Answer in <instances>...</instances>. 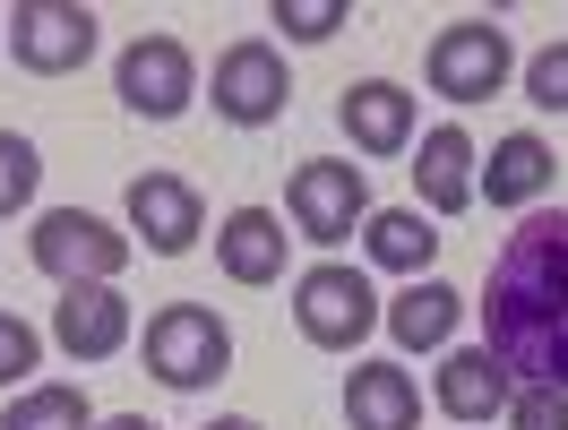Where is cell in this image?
<instances>
[{
  "instance_id": "6da1fadb",
  "label": "cell",
  "mask_w": 568,
  "mask_h": 430,
  "mask_svg": "<svg viewBox=\"0 0 568 430\" xmlns=\"http://www.w3.org/2000/svg\"><path fill=\"white\" fill-rule=\"evenodd\" d=\"M483 345L517 388H568V207L526 215L491 258Z\"/></svg>"
},
{
  "instance_id": "7a4b0ae2",
  "label": "cell",
  "mask_w": 568,
  "mask_h": 430,
  "mask_svg": "<svg viewBox=\"0 0 568 430\" xmlns=\"http://www.w3.org/2000/svg\"><path fill=\"white\" fill-rule=\"evenodd\" d=\"M139 354H146V370H155V388L199 396V388H215V379L233 370V327L215 319L207 301H164V310L146 319Z\"/></svg>"
},
{
  "instance_id": "3957f363",
  "label": "cell",
  "mask_w": 568,
  "mask_h": 430,
  "mask_svg": "<svg viewBox=\"0 0 568 430\" xmlns=\"http://www.w3.org/2000/svg\"><path fill=\"white\" fill-rule=\"evenodd\" d=\"M379 319H388V301H379L371 276L345 267V258H320V267H302V276H293V327H302L320 354H354Z\"/></svg>"
},
{
  "instance_id": "277c9868",
  "label": "cell",
  "mask_w": 568,
  "mask_h": 430,
  "mask_svg": "<svg viewBox=\"0 0 568 430\" xmlns=\"http://www.w3.org/2000/svg\"><path fill=\"white\" fill-rule=\"evenodd\" d=\"M423 78L430 95H448V104H491L499 86L517 78V43L499 18H448L423 52Z\"/></svg>"
},
{
  "instance_id": "5b68a950",
  "label": "cell",
  "mask_w": 568,
  "mask_h": 430,
  "mask_svg": "<svg viewBox=\"0 0 568 430\" xmlns=\"http://www.w3.org/2000/svg\"><path fill=\"white\" fill-rule=\"evenodd\" d=\"M27 250H36V267L61 293H70V285H121L130 233H112L104 215H87V207H43L36 233H27Z\"/></svg>"
},
{
  "instance_id": "8992f818",
  "label": "cell",
  "mask_w": 568,
  "mask_h": 430,
  "mask_svg": "<svg viewBox=\"0 0 568 430\" xmlns=\"http://www.w3.org/2000/svg\"><path fill=\"white\" fill-rule=\"evenodd\" d=\"M284 215H293L302 242L336 250V242H354L362 224H371V181H362V164L311 155V164H293V181H284Z\"/></svg>"
},
{
  "instance_id": "52a82bcc",
  "label": "cell",
  "mask_w": 568,
  "mask_h": 430,
  "mask_svg": "<svg viewBox=\"0 0 568 430\" xmlns=\"http://www.w3.org/2000/svg\"><path fill=\"white\" fill-rule=\"evenodd\" d=\"M215 121H233V130H267V121H284V104H293V70H284V52L267 35H242L215 52V86H207Z\"/></svg>"
},
{
  "instance_id": "ba28073f",
  "label": "cell",
  "mask_w": 568,
  "mask_h": 430,
  "mask_svg": "<svg viewBox=\"0 0 568 430\" xmlns=\"http://www.w3.org/2000/svg\"><path fill=\"white\" fill-rule=\"evenodd\" d=\"M0 27H9V61L36 78H70L95 61V9L78 0H18Z\"/></svg>"
},
{
  "instance_id": "9c48e42d",
  "label": "cell",
  "mask_w": 568,
  "mask_h": 430,
  "mask_svg": "<svg viewBox=\"0 0 568 430\" xmlns=\"http://www.w3.org/2000/svg\"><path fill=\"white\" fill-rule=\"evenodd\" d=\"M112 95L139 112V121H181L199 104V61L181 35H139L121 61H112Z\"/></svg>"
},
{
  "instance_id": "30bf717a",
  "label": "cell",
  "mask_w": 568,
  "mask_h": 430,
  "mask_svg": "<svg viewBox=\"0 0 568 430\" xmlns=\"http://www.w3.org/2000/svg\"><path fill=\"white\" fill-rule=\"evenodd\" d=\"M130 233H139L155 258H181V250H199L207 207H199V190L181 173H139L130 181Z\"/></svg>"
},
{
  "instance_id": "8fae6325",
  "label": "cell",
  "mask_w": 568,
  "mask_h": 430,
  "mask_svg": "<svg viewBox=\"0 0 568 430\" xmlns=\"http://www.w3.org/2000/svg\"><path fill=\"white\" fill-rule=\"evenodd\" d=\"M130 336H139V327H130L121 285H70L61 301H52V345H61L70 361H112Z\"/></svg>"
},
{
  "instance_id": "7c38bea8",
  "label": "cell",
  "mask_w": 568,
  "mask_h": 430,
  "mask_svg": "<svg viewBox=\"0 0 568 430\" xmlns=\"http://www.w3.org/2000/svg\"><path fill=\"white\" fill-rule=\"evenodd\" d=\"M430 396H439V413H448V422L483 430V422H499V413H508L517 379L499 370V354H491V345H465V354H448V361H439Z\"/></svg>"
},
{
  "instance_id": "4fadbf2b",
  "label": "cell",
  "mask_w": 568,
  "mask_h": 430,
  "mask_svg": "<svg viewBox=\"0 0 568 430\" xmlns=\"http://www.w3.org/2000/svg\"><path fill=\"white\" fill-rule=\"evenodd\" d=\"M474 173H483V155H474V139H465L457 121L423 130V146H414V190H423V215H430V224L474 207Z\"/></svg>"
},
{
  "instance_id": "5bb4252c",
  "label": "cell",
  "mask_w": 568,
  "mask_h": 430,
  "mask_svg": "<svg viewBox=\"0 0 568 430\" xmlns=\"http://www.w3.org/2000/svg\"><path fill=\"white\" fill-rule=\"evenodd\" d=\"M284 250H293V233H284L276 207H233L215 233V267L233 285H284Z\"/></svg>"
},
{
  "instance_id": "9a60e30c",
  "label": "cell",
  "mask_w": 568,
  "mask_h": 430,
  "mask_svg": "<svg viewBox=\"0 0 568 430\" xmlns=\"http://www.w3.org/2000/svg\"><path fill=\"white\" fill-rule=\"evenodd\" d=\"M336 121H345L354 155H405V146H414V95H405L396 78H362V86H345Z\"/></svg>"
},
{
  "instance_id": "2e32d148",
  "label": "cell",
  "mask_w": 568,
  "mask_h": 430,
  "mask_svg": "<svg viewBox=\"0 0 568 430\" xmlns=\"http://www.w3.org/2000/svg\"><path fill=\"white\" fill-rule=\"evenodd\" d=\"M345 422L354 430H423V388L396 361H354L345 370Z\"/></svg>"
},
{
  "instance_id": "e0dca14e",
  "label": "cell",
  "mask_w": 568,
  "mask_h": 430,
  "mask_svg": "<svg viewBox=\"0 0 568 430\" xmlns=\"http://www.w3.org/2000/svg\"><path fill=\"white\" fill-rule=\"evenodd\" d=\"M551 173H560V155L542 146V130H508V139L491 146V164L474 173V198H491V207H534V198L551 190Z\"/></svg>"
},
{
  "instance_id": "ac0fdd59",
  "label": "cell",
  "mask_w": 568,
  "mask_h": 430,
  "mask_svg": "<svg viewBox=\"0 0 568 430\" xmlns=\"http://www.w3.org/2000/svg\"><path fill=\"white\" fill-rule=\"evenodd\" d=\"M457 319H465V293L439 285V276H423V285H405L388 301V319H379V327H388L405 354H439V345L457 336Z\"/></svg>"
},
{
  "instance_id": "d6986e66",
  "label": "cell",
  "mask_w": 568,
  "mask_h": 430,
  "mask_svg": "<svg viewBox=\"0 0 568 430\" xmlns=\"http://www.w3.org/2000/svg\"><path fill=\"white\" fill-rule=\"evenodd\" d=\"M362 250H371V267H388V276H414V285H423L430 258H439V233H430L423 207H371Z\"/></svg>"
},
{
  "instance_id": "ffe728a7",
  "label": "cell",
  "mask_w": 568,
  "mask_h": 430,
  "mask_svg": "<svg viewBox=\"0 0 568 430\" xmlns=\"http://www.w3.org/2000/svg\"><path fill=\"white\" fill-rule=\"evenodd\" d=\"M0 430H95V405L78 388H27V396H9V413H0Z\"/></svg>"
},
{
  "instance_id": "44dd1931",
  "label": "cell",
  "mask_w": 568,
  "mask_h": 430,
  "mask_svg": "<svg viewBox=\"0 0 568 430\" xmlns=\"http://www.w3.org/2000/svg\"><path fill=\"white\" fill-rule=\"evenodd\" d=\"M43 190V155L36 139H18V130H0V215H27Z\"/></svg>"
},
{
  "instance_id": "7402d4cb",
  "label": "cell",
  "mask_w": 568,
  "mask_h": 430,
  "mask_svg": "<svg viewBox=\"0 0 568 430\" xmlns=\"http://www.w3.org/2000/svg\"><path fill=\"white\" fill-rule=\"evenodd\" d=\"M345 18H354L345 0H276L267 9V27H284V43H327Z\"/></svg>"
},
{
  "instance_id": "603a6c76",
  "label": "cell",
  "mask_w": 568,
  "mask_h": 430,
  "mask_svg": "<svg viewBox=\"0 0 568 430\" xmlns=\"http://www.w3.org/2000/svg\"><path fill=\"white\" fill-rule=\"evenodd\" d=\"M36 370H43V336L27 319H18V310H0V388H36Z\"/></svg>"
},
{
  "instance_id": "cb8c5ba5",
  "label": "cell",
  "mask_w": 568,
  "mask_h": 430,
  "mask_svg": "<svg viewBox=\"0 0 568 430\" xmlns=\"http://www.w3.org/2000/svg\"><path fill=\"white\" fill-rule=\"evenodd\" d=\"M517 78H526V104H534V112H568V35L542 43Z\"/></svg>"
},
{
  "instance_id": "d4e9b609",
  "label": "cell",
  "mask_w": 568,
  "mask_h": 430,
  "mask_svg": "<svg viewBox=\"0 0 568 430\" xmlns=\"http://www.w3.org/2000/svg\"><path fill=\"white\" fill-rule=\"evenodd\" d=\"M499 422L508 430H568V388H517Z\"/></svg>"
},
{
  "instance_id": "484cf974",
  "label": "cell",
  "mask_w": 568,
  "mask_h": 430,
  "mask_svg": "<svg viewBox=\"0 0 568 430\" xmlns=\"http://www.w3.org/2000/svg\"><path fill=\"white\" fill-rule=\"evenodd\" d=\"M95 430H155L146 413H112V422H95Z\"/></svg>"
},
{
  "instance_id": "4316f807",
  "label": "cell",
  "mask_w": 568,
  "mask_h": 430,
  "mask_svg": "<svg viewBox=\"0 0 568 430\" xmlns=\"http://www.w3.org/2000/svg\"><path fill=\"white\" fill-rule=\"evenodd\" d=\"M207 430H258V422H250V413H224V422H207Z\"/></svg>"
}]
</instances>
